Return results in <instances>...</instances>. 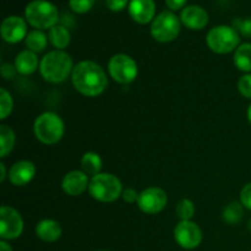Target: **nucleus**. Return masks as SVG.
I'll return each instance as SVG.
<instances>
[{"instance_id":"obj_1","label":"nucleus","mask_w":251,"mask_h":251,"mask_svg":"<svg viewBox=\"0 0 251 251\" xmlns=\"http://www.w3.org/2000/svg\"><path fill=\"white\" fill-rule=\"evenodd\" d=\"M71 81L78 93L86 97H97L108 87V76L100 65L82 60L74 66Z\"/></svg>"},{"instance_id":"obj_2","label":"nucleus","mask_w":251,"mask_h":251,"mask_svg":"<svg viewBox=\"0 0 251 251\" xmlns=\"http://www.w3.org/2000/svg\"><path fill=\"white\" fill-rule=\"evenodd\" d=\"M74 66L73 59L66 51L55 49L42 58L39 71L47 82L60 83L73 74Z\"/></svg>"},{"instance_id":"obj_3","label":"nucleus","mask_w":251,"mask_h":251,"mask_svg":"<svg viewBox=\"0 0 251 251\" xmlns=\"http://www.w3.org/2000/svg\"><path fill=\"white\" fill-rule=\"evenodd\" d=\"M25 19L36 29H50L58 25L59 11L48 0H33L25 9Z\"/></svg>"},{"instance_id":"obj_4","label":"nucleus","mask_w":251,"mask_h":251,"mask_svg":"<svg viewBox=\"0 0 251 251\" xmlns=\"http://www.w3.org/2000/svg\"><path fill=\"white\" fill-rule=\"evenodd\" d=\"M33 131L39 142L44 145H55L63 139L65 125L56 113L44 112L34 120Z\"/></svg>"},{"instance_id":"obj_5","label":"nucleus","mask_w":251,"mask_h":251,"mask_svg":"<svg viewBox=\"0 0 251 251\" xmlns=\"http://www.w3.org/2000/svg\"><path fill=\"white\" fill-rule=\"evenodd\" d=\"M123 191L122 181L112 173H100L90 179L88 193L100 202H114Z\"/></svg>"},{"instance_id":"obj_6","label":"nucleus","mask_w":251,"mask_h":251,"mask_svg":"<svg viewBox=\"0 0 251 251\" xmlns=\"http://www.w3.org/2000/svg\"><path fill=\"white\" fill-rule=\"evenodd\" d=\"M207 47L216 54H228L235 51L240 46L239 32L232 26H216L206 36Z\"/></svg>"},{"instance_id":"obj_7","label":"nucleus","mask_w":251,"mask_h":251,"mask_svg":"<svg viewBox=\"0 0 251 251\" xmlns=\"http://www.w3.org/2000/svg\"><path fill=\"white\" fill-rule=\"evenodd\" d=\"M181 21L173 11H162L151 22V36L159 43H169L178 38L180 33Z\"/></svg>"},{"instance_id":"obj_8","label":"nucleus","mask_w":251,"mask_h":251,"mask_svg":"<svg viewBox=\"0 0 251 251\" xmlns=\"http://www.w3.org/2000/svg\"><path fill=\"white\" fill-rule=\"evenodd\" d=\"M108 71L115 82L129 85L139 74V68L134 59L126 54H115L108 61Z\"/></svg>"},{"instance_id":"obj_9","label":"nucleus","mask_w":251,"mask_h":251,"mask_svg":"<svg viewBox=\"0 0 251 251\" xmlns=\"http://www.w3.org/2000/svg\"><path fill=\"white\" fill-rule=\"evenodd\" d=\"M24 232V220L21 215L10 206L0 208V238L1 240L17 239Z\"/></svg>"},{"instance_id":"obj_10","label":"nucleus","mask_w":251,"mask_h":251,"mask_svg":"<svg viewBox=\"0 0 251 251\" xmlns=\"http://www.w3.org/2000/svg\"><path fill=\"white\" fill-rule=\"evenodd\" d=\"M167 202H168V196L166 191L157 186H151L140 193L137 206L144 213L157 215L164 210Z\"/></svg>"},{"instance_id":"obj_11","label":"nucleus","mask_w":251,"mask_h":251,"mask_svg":"<svg viewBox=\"0 0 251 251\" xmlns=\"http://www.w3.org/2000/svg\"><path fill=\"white\" fill-rule=\"evenodd\" d=\"M174 239L183 249H195L202 242V230L193 221H180L174 228Z\"/></svg>"},{"instance_id":"obj_12","label":"nucleus","mask_w":251,"mask_h":251,"mask_svg":"<svg viewBox=\"0 0 251 251\" xmlns=\"http://www.w3.org/2000/svg\"><path fill=\"white\" fill-rule=\"evenodd\" d=\"M1 37L5 42L15 44L25 39L28 34L27 32V21L20 16H9L2 21Z\"/></svg>"},{"instance_id":"obj_13","label":"nucleus","mask_w":251,"mask_h":251,"mask_svg":"<svg viewBox=\"0 0 251 251\" xmlns=\"http://www.w3.org/2000/svg\"><path fill=\"white\" fill-rule=\"evenodd\" d=\"M90 185L88 176L83 171H71L64 176L61 188L69 196H80L85 193Z\"/></svg>"},{"instance_id":"obj_14","label":"nucleus","mask_w":251,"mask_h":251,"mask_svg":"<svg viewBox=\"0 0 251 251\" xmlns=\"http://www.w3.org/2000/svg\"><path fill=\"white\" fill-rule=\"evenodd\" d=\"M180 21L189 29L199 31L207 26L208 14L203 7L199 5H188L181 10Z\"/></svg>"},{"instance_id":"obj_15","label":"nucleus","mask_w":251,"mask_h":251,"mask_svg":"<svg viewBox=\"0 0 251 251\" xmlns=\"http://www.w3.org/2000/svg\"><path fill=\"white\" fill-rule=\"evenodd\" d=\"M129 14L136 24L146 25L156 17V4L153 0H130Z\"/></svg>"},{"instance_id":"obj_16","label":"nucleus","mask_w":251,"mask_h":251,"mask_svg":"<svg viewBox=\"0 0 251 251\" xmlns=\"http://www.w3.org/2000/svg\"><path fill=\"white\" fill-rule=\"evenodd\" d=\"M36 176V166L31 161L15 162L9 171L10 183L15 186H25L31 183L32 179Z\"/></svg>"},{"instance_id":"obj_17","label":"nucleus","mask_w":251,"mask_h":251,"mask_svg":"<svg viewBox=\"0 0 251 251\" xmlns=\"http://www.w3.org/2000/svg\"><path fill=\"white\" fill-rule=\"evenodd\" d=\"M61 233H63V229H61V226L59 225V222L54 220H49V218L42 220L36 226V235L42 242H56L61 237Z\"/></svg>"},{"instance_id":"obj_18","label":"nucleus","mask_w":251,"mask_h":251,"mask_svg":"<svg viewBox=\"0 0 251 251\" xmlns=\"http://www.w3.org/2000/svg\"><path fill=\"white\" fill-rule=\"evenodd\" d=\"M41 61L38 60V56L36 53L28 50H22L15 58V68L17 73L21 75H31L38 69Z\"/></svg>"},{"instance_id":"obj_19","label":"nucleus","mask_w":251,"mask_h":251,"mask_svg":"<svg viewBox=\"0 0 251 251\" xmlns=\"http://www.w3.org/2000/svg\"><path fill=\"white\" fill-rule=\"evenodd\" d=\"M48 39L51 46L58 50H64L70 44L71 36L69 29L63 25H56L49 29Z\"/></svg>"},{"instance_id":"obj_20","label":"nucleus","mask_w":251,"mask_h":251,"mask_svg":"<svg viewBox=\"0 0 251 251\" xmlns=\"http://www.w3.org/2000/svg\"><path fill=\"white\" fill-rule=\"evenodd\" d=\"M234 64L243 73H251V43H243L235 49Z\"/></svg>"},{"instance_id":"obj_21","label":"nucleus","mask_w":251,"mask_h":251,"mask_svg":"<svg viewBox=\"0 0 251 251\" xmlns=\"http://www.w3.org/2000/svg\"><path fill=\"white\" fill-rule=\"evenodd\" d=\"M103 167V161L100 156L96 152H86L81 158V168L87 176H95L100 173Z\"/></svg>"},{"instance_id":"obj_22","label":"nucleus","mask_w":251,"mask_h":251,"mask_svg":"<svg viewBox=\"0 0 251 251\" xmlns=\"http://www.w3.org/2000/svg\"><path fill=\"white\" fill-rule=\"evenodd\" d=\"M25 44H26L27 49L33 53H41L47 48L48 44V37L41 31V29H33V31L28 32L27 37L25 38Z\"/></svg>"},{"instance_id":"obj_23","label":"nucleus","mask_w":251,"mask_h":251,"mask_svg":"<svg viewBox=\"0 0 251 251\" xmlns=\"http://www.w3.org/2000/svg\"><path fill=\"white\" fill-rule=\"evenodd\" d=\"M16 136L9 125H0V157L5 158L14 150Z\"/></svg>"},{"instance_id":"obj_24","label":"nucleus","mask_w":251,"mask_h":251,"mask_svg":"<svg viewBox=\"0 0 251 251\" xmlns=\"http://www.w3.org/2000/svg\"><path fill=\"white\" fill-rule=\"evenodd\" d=\"M243 208L244 206L238 201H233V202L228 203L225 207L222 213V218L227 225H238L243 218Z\"/></svg>"},{"instance_id":"obj_25","label":"nucleus","mask_w":251,"mask_h":251,"mask_svg":"<svg viewBox=\"0 0 251 251\" xmlns=\"http://www.w3.org/2000/svg\"><path fill=\"white\" fill-rule=\"evenodd\" d=\"M176 217L180 221H191L195 215V205L189 199H183L178 202L176 208Z\"/></svg>"},{"instance_id":"obj_26","label":"nucleus","mask_w":251,"mask_h":251,"mask_svg":"<svg viewBox=\"0 0 251 251\" xmlns=\"http://www.w3.org/2000/svg\"><path fill=\"white\" fill-rule=\"evenodd\" d=\"M14 109V100L12 96L4 87L0 88V119L4 120L11 114Z\"/></svg>"},{"instance_id":"obj_27","label":"nucleus","mask_w":251,"mask_h":251,"mask_svg":"<svg viewBox=\"0 0 251 251\" xmlns=\"http://www.w3.org/2000/svg\"><path fill=\"white\" fill-rule=\"evenodd\" d=\"M96 0H69V6L76 14H86L95 5Z\"/></svg>"},{"instance_id":"obj_28","label":"nucleus","mask_w":251,"mask_h":251,"mask_svg":"<svg viewBox=\"0 0 251 251\" xmlns=\"http://www.w3.org/2000/svg\"><path fill=\"white\" fill-rule=\"evenodd\" d=\"M238 91L245 98L251 100V74H245L238 81Z\"/></svg>"},{"instance_id":"obj_29","label":"nucleus","mask_w":251,"mask_h":251,"mask_svg":"<svg viewBox=\"0 0 251 251\" xmlns=\"http://www.w3.org/2000/svg\"><path fill=\"white\" fill-rule=\"evenodd\" d=\"M234 28L239 31L243 36L251 37V19L234 20Z\"/></svg>"},{"instance_id":"obj_30","label":"nucleus","mask_w":251,"mask_h":251,"mask_svg":"<svg viewBox=\"0 0 251 251\" xmlns=\"http://www.w3.org/2000/svg\"><path fill=\"white\" fill-rule=\"evenodd\" d=\"M240 203L245 208L251 211V183H248L247 185L243 186L240 191Z\"/></svg>"},{"instance_id":"obj_31","label":"nucleus","mask_w":251,"mask_h":251,"mask_svg":"<svg viewBox=\"0 0 251 251\" xmlns=\"http://www.w3.org/2000/svg\"><path fill=\"white\" fill-rule=\"evenodd\" d=\"M129 2V0H105V4H107L108 9L114 12L123 11L127 6Z\"/></svg>"},{"instance_id":"obj_32","label":"nucleus","mask_w":251,"mask_h":251,"mask_svg":"<svg viewBox=\"0 0 251 251\" xmlns=\"http://www.w3.org/2000/svg\"><path fill=\"white\" fill-rule=\"evenodd\" d=\"M139 195L140 193H137L135 189L132 188H127L123 191L122 198L123 200L125 201L126 203H137V200H139Z\"/></svg>"},{"instance_id":"obj_33","label":"nucleus","mask_w":251,"mask_h":251,"mask_svg":"<svg viewBox=\"0 0 251 251\" xmlns=\"http://www.w3.org/2000/svg\"><path fill=\"white\" fill-rule=\"evenodd\" d=\"M0 71H1V75L4 78H12L15 77V75L17 74L16 68L15 65H11V64H2L1 68H0Z\"/></svg>"},{"instance_id":"obj_34","label":"nucleus","mask_w":251,"mask_h":251,"mask_svg":"<svg viewBox=\"0 0 251 251\" xmlns=\"http://www.w3.org/2000/svg\"><path fill=\"white\" fill-rule=\"evenodd\" d=\"M188 0H166V4L171 11H176V10L184 9Z\"/></svg>"},{"instance_id":"obj_35","label":"nucleus","mask_w":251,"mask_h":251,"mask_svg":"<svg viewBox=\"0 0 251 251\" xmlns=\"http://www.w3.org/2000/svg\"><path fill=\"white\" fill-rule=\"evenodd\" d=\"M0 251H12V248L6 240H1L0 242Z\"/></svg>"},{"instance_id":"obj_36","label":"nucleus","mask_w":251,"mask_h":251,"mask_svg":"<svg viewBox=\"0 0 251 251\" xmlns=\"http://www.w3.org/2000/svg\"><path fill=\"white\" fill-rule=\"evenodd\" d=\"M0 172H1V174H0V181L4 183L5 178H6V167H5V164L2 162L0 163Z\"/></svg>"},{"instance_id":"obj_37","label":"nucleus","mask_w":251,"mask_h":251,"mask_svg":"<svg viewBox=\"0 0 251 251\" xmlns=\"http://www.w3.org/2000/svg\"><path fill=\"white\" fill-rule=\"evenodd\" d=\"M248 120H249V123L251 124V104L249 105V108H248Z\"/></svg>"},{"instance_id":"obj_38","label":"nucleus","mask_w":251,"mask_h":251,"mask_svg":"<svg viewBox=\"0 0 251 251\" xmlns=\"http://www.w3.org/2000/svg\"><path fill=\"white\" fill-rule=\"evenodd\" d=\"M248 229H249L250 232H251V218H250L249 221H248Z\"/></svg>"},{"instance_id":"obj_39","label":"nucleus","mask_w":251,"mask_h":251,"mask_svg":"<svg viewBox=\"0 0 251 251\" xmlns=\"http://www.w3.org/2000/svg\"><path fill=\"white\" fill-rule=\"evenodd\" d=\"M100 251H107V250H100Z\"/></svg>"}]
</instances>
